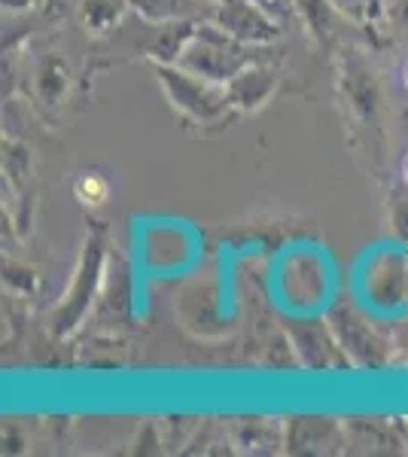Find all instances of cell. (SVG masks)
Masks as SVG:
<instances>
[{
    "label": "cell",
    "instance_id": "1",
    "mask_svg": "<svg viewBox=\"0 0 408 457\" xmlns=\"http://www.w3.org/2000/svg\"><path fill=\"white\" fill-rule=\"evenodd\" d=\"M77 198L88 208H95V204H101L104 198H107V183L101 180L98 174H86L83 180L77 183Z\"/></svg>",
    "mask_w": 408,
    "mask_h": 457
},
{
    "label": "cell",
    "instance_id": "2",
    "mask_svg": "<svg viewBox=\"0 0 408 457\" xmlns=\"http://www.w3.org/2000/svg\"><path fill=\"white\" fill-rule=\"evenodd\" d=\"M405 86H408V64H405Z\"/></svg>",
    "mask_w": 408,
    "mask_h": 457
},
{
    "label": "cell",
    "instance_id": "3",
    "mask_svg": "<svg viewBox=\"0 0 408 457\" xmlns=\"http://www.w3.org/2000/svg\"><path fill=\"white\" fill-rule=\"evenodd\" d=\"M405 180H408V159H405Z\"/></svg>",
    "mask_w": 408,
    "mask_h": 457
}]
</instances>
